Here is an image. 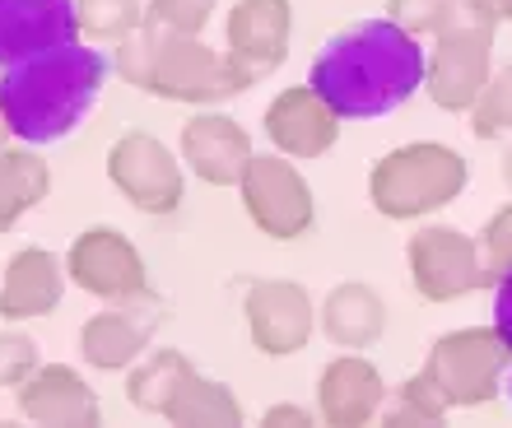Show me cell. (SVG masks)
I'll return each mask as SVG.
<instances>
[{"instance_id":"5","label":"cell","mask_w":512,"mask_h":428,"mask_svg":"<svg viewBox=\"0 0 512 428\" xmlns=\"http://www.w3.org/2000/svg\"><path fill=\"white\" fill-rule=\"evenodd\" d=\"M494 33H499V19L480 0H443V14L433 28L429 80H424L433 107L471 112L494 75Z\"/></svg>"},{"instance_id":"15","label":"cell","mask_w":512,"mask_h":428,"mask_svg":"<svg viewBox=\"0 0 512 428\" xmlns=\"http://www.w3.org/2000/svg\"><path fill=\"white\" fill-rule=\"evenodd\" d=\"M177 154L205 187H238L247 173L252 154V135L243 131V121H233L229 112H210L201 107L196 117H187Z\"/></svg>"},{"instance_id":"34","label":"cell","mask_w":512,"mask_h":428,"mask_svg":"<svg viewBox=\"0 0 512 428\" xmlns=\"http://www.w3.org/2000/svg\"><path fill=\"white\" fill-rule=\"evenodd\" d=\"M10 121H5V107H0V149H5V145H10Z\"/></svg>"},{"instance_id":"10","label":"cell","mask_w":512,"mask_h":428,"mask_svg":"<svg viewBox=\"0 0 512 428\" xmlns=\"http://www.w3.org/2000/svg\"><path fill=\"white\" fill-rule=\"evenodd\" d=\"M66 275L75 289L103 298V303H122V298L149 294V270L145 256L126 238L122 228H84L66 252Z\"/></svg>"},{"instance_id":"29","label":"cell","mask_w":512,"mask_h":428,"mask_svg":"<svg viewBox=\"0 0 512 428\" xmlns=\"http://www.w3.org/2000/svg\"><path fill=\"white\" fill-rule=\"evenodd\" d=\"M480 252H485V266L494 280H499V270L512 266V201L499 205V210L485 219V228H480Z\"/></svg>"},{"instance_id":"25","label":"cell","mask_w":512,"mask_h":428,"mask_svg":"<svg viewBox=\"0 0 512 428\" xmlns=\"http://www.w3.org/2000/svg\"><path fill=\"white\" fill-rule=\"evenodd\" d=\"M80 5V28L94 42H126L145 28V5L140 0H75Z\"/></svg>"},{"instance_id":"33","label":"cell","mask_w":512,"mask_h":428,"mask_svg":"<svg viewBox=\"0 0 512 428\" xmlns=\"http://www.w3.org/2000/svg\"><path fill=\"white\" fill-rule=\"evenodd\" d=\"M480 5H485V10L494 14L499 24H512V0H480Z\"/></svg>"},{"instance_id":"16","label":"cell","mask_w":512,"mask_h":428,"mask_svg":"<svg viewBox=\"0 0 512 428\" xmlns=\"http://www.w3.org/2000/svg\"><path fill=\"white\" fill-rule=\"evenodd\" d=\"M387 401H391L387 377L359 349L336 354L322 368V377H317V415H322V424H336V428L373 424L387 410Z\"/></svg>"},{"instance_id":"23","label":"cell","mask_w":512,"mask_h":428,"mask_svg":"<svg viewBox=\"0 0 512 428\" xmlns=\"http://www.w3.org/2000/svg\"><path fill=\"white\" fill-rule=\"evenodd\" d=\"M163 419H168V424H182V428H196V424H210V428L243 424V401H238L224 382H215V377L191 373L187 382L177 387L173 401H168Z\"/></svg>"},{"instance_id":"4","label":"cell","mask_w":512,"mask_h":428,"mask_svg":"<svg viewBox=\"0 0 512 428\" xmlns=\"http://www.w3.org/2000/svg\"><path fill=\"white\" fill-rule=\"evenodd\" d=\"M466 187H471V163L438 140H415V145L391 149L368 173V201L391 224L429 219V214L447 210Z\"/></svg>"},{"instance_id":"1","label":"cell","mask_w":512,"mask_h":428,"mask_svg":"<svg viewBox=\"0 0 512 428\" xmlns=\"http://www.w3.org/2000/svg\"><path fill=\"white\" fill-rule=\"evenodd\" d=\"M424 80H429L424 38L391 24L387 14L331 33L308 70V84L336 107L340 121L391 117L424 89Z\"/></svg>"},{"instance_id":"35","label":"cell","mask_w":512,"mask_h":428,"mask_svg":"<svg viewBox=\"0 0 512 428\" xmlns=\"http://www.w3.org/2000/svg\"><path fill=\"white\" fill-rule=\"evenodd\" d=\"M499 173H503V182L512 187V145H508V154H503V168H499Z\"/></svg>"},{"instance_id":"18","label":"cell","mask_w":512,"mask_h":428,"mask_svg":"<svg viewBox=\"0 0 512 428\" xmlns=\"http://www.w3.org/2000/svg\"><path fill=\"white\" fill-rule=\"evenodd\" d=\"M19 415L33 419V424L89 428L103 419V405H98L94 387L70 363H42L38 373L19 387Z\"/></svg>"},{"instance_id":"13","label":"cell","mask_w":512,"mask_h":428,"mask_svg":"<svg viewBox=\"0 0 512 428\" xmlns=\"http://www.w3.org/2000/svg\"><path fill=\"white\" fill-rule=\"evenodd\" d=\"M163 321V298L149 289L140 298H122V303H108L103 312L80 326V354L89 368L98 373H126L135 359H145L149 340Z\"/></svg>"},{"instance_id":"28","label":"cell","mask_w":512,"mask_h":428,"mask_svg":"<svg viewBox=\"0 0 512 428\" xmlns=\"http://www.w3.org/2000/svg\"><path fill=\"white\" fill-rule=\"evenodd\" d=\"M42 368L38 340L24 331H0V391H19Z\"/></svg>"},{"instance_id":"11","label":"cell","mask_w":512,"mask_h":428,"mask_svg":"<svg viewBox=\"0 0 512 428\" xmlns=\"http://www.w3.org/2000/svg\"><path fill=\"white\" fill-rule=\"evenodd\" d=\"M243 312H247V335H252L256 354H266V359H289L298 349H308L312 331L322 321L312 294L294 280L247 284Z\"/></svg>"},{"instance_id":"3","label":"cell","mask_w":512,"mask_h":428,"mask_svg":"<svg viewBox=\"0 0 512 428\" xmlns=\"http://www.w3.org/2000/svg\"><path fill=\"white\" fill-rule=\"evenodd\" d=\"M117 75L131 89H145L154 98L187 107H215L243 94L247 80L229 61V52H215L205 38L168 33V28L145 24L126 42H117Z\"/></svg>"},{"instance_id":"27","label":"cell","mask_w":512,"mask_h":428,"mask_svg":"<svg viewBox=\"0 0 512 428\" xmlns=\"http://www.w3.org/2000/svg\"><path fill=\"white\" fill-rule=\"evenodd\" d=\"M215 5L219 0H145V24L201 38L205 24H210V14H215Z\"/></svg>"},{"instance_id":"30","label":"cell","mask_w":512,"mask_h":428,"mask_svg":"<svg viewBox=\"0 0 512 428\" xmlns=\"http://www.w3.org/2000/svg\"><path fill=\"white\" fill-rule=\"evenodd\" d=\"M438 14H443V0H387V19L415 38H433Z\"/></svg>"},{"instance_id":"32","label":"cell","mask_w":512,"mask_h":428,"mask_svg":"<svg viewBox=\"0 0 512 428\" xmlns=\"http://www.w3.org/2000/svg\"><path fill=\"white\" fill-rule=\"evenodd\" d=\"M261 424H266V428H298V424H317V415H312V410H303V405H289V401H284V405H270V410H266V415H261Z\"/></svg>"},{"instance_id":"7","label":"cell","mask_w":512,"mask_h":428,"mask_svg":"<svg viewBox=\"0 0 512 428\" xmlns=\"http://www.w3.org/2000/svg\"><path fill=\"white\" fill-rule=\"evenodd\" d=\"M405 266H410V284L424 303H457V298L494 284L480 238H466L452 224L415 228L405 242Z\"/></svg>"},{"instance_id":"9","label":"cell","mask_w":512,"mask_h":428,"mask_svg":"<svg viewBox=\"0 0 512 428\" xmlns=\"http://www.w3.org/2000/svg\"><path fill=\"white\" fill-rule=\"evenodd\" d=\"M108 182L122 191L140 214H173L187 196L182 163L159 135L126 131L108 149Z\"/></svg>"},{"instance_id":"17","label":"cell","mask_w":512,"mask_h":428,"mask_svg":"<svg viewBox=\"0 0 512 428\" xmlns=\"http://www.w3.org/2000/svg\"><path fill=\"white\" fill-rule=\"evenodd\" d=\"M75 0H0V66H14L33 52L80 42Z\"/></svg>"},{"instance_id":"20","label":"cell","mask_w":512,"mask_h":428,"mask_svg":"<svg viewBox=\"0 0 512 428\" xmlns=\"http://www.w3.org/2000/svg\"><path fill=\"white\" fill-rule=\"evenodd\" d=\"M322 335L336 349H373L387 335V303L373 284L345 280L322 298Z\"/></svg>"},{"instance_id":"2","label":"cell","mask_w":512,"mask_h":428,"mask_svg":"<svg viewBox=\"0 0 512 428\" xmlns=\"http://www.w3.org/2000/svg\"><path fill=\"white\" fill-rule=\"evenodd\" d=\"M108 70V56L84 42L47 47L14 66H0V107H5L14 140L24 145L70 140L103 98Z\"/></svg>"},{"instance_id":"6","label":"cell","mask_w":512,"mask_h":428,"mask_svg":"<svg viewBox=\"0 0 512 428\" xmlns=\"http://www.w3.org/2000/svg\"><path fill=\"white\" fill-rule=\"evenodd\" d=\"M512 363V349L503 335L489 326H461V331L438 335L419 363V373L447 396L452 410H480L503 391V373Z\"/></svg>"},{"instance_id":"21","label":"cell","mask_w":512,"mask_h":428,"mask_svg":"<svg viewBox=\"0 0 512 428\" xmlns=\"http://www.w3.org/2000/svg\"><path fill=\"white\" fill-rule=\"evenodd\" d=\"M52 191V168L33 149H0V233H10L28 210H38Z\"/></svg>"},{"instance_id":"31","label":"cell","mask_w":512,"mask_h":428,"mask_svg":"<svg viewBox=\"0 0 512 428\" xmlns=\"http://www.w3.org/2000/svg\"><path fill=\"white\" fill-rule=\"evenodd\" d=\"M494 331L512 349V266L499 270V280H494Z\"/></svg>"},{"instance_id":"8","label":"cell","mask_w":512,"mask_h":428,"mask_svg":"<svg viewBox=\"0 0 512 428\" xmlns=\"http://www.w3.org/2000/svg\"><path fill=\"white\" fill-rule=\"evenodd\" d=\"M238 191H243L247 219L275 242L308 238L312 224H317V201H312L308 177L298 173L289 154H280V149L275 154H256L247 163Z\"/></svg>"},{"instance_id":"22","label":"cell","mask_w":512,"mask_h":428,"mask_svg":"<svg viewBox=\"0 0 512 428\" xmlns=\"http://www.w3.org/2000/svg\"><path fill=\"white\" fill-rule=\"evenodd\" d=\"M196 373L191 359L182 349H149L145 359H135L126 368V401L140 410V415H163L168 401L177 396V387Z\"/></svg>"},{"instance_id":"24","label":"cell","mask_w":512,"mask_h":428,"mask_svg":"<svg viewBox=\"0 0 512 428\" xmlns=\"http://www.w3.org/2000/svg\"><path fill=\"white\" fill-rule=\"evenodd\" d=\"M466 117H471L475 140H503V135L512 140V61H503L489 75V84L480 89V98H475Z\"/></svg>"},{"instance_id":"19","label":"cell","mask_w":512,"mask_h":428,"mask_svg":"<svg viewBox=\"0 0 512 428\" xmlns=\"http://www.w3.org/2000/svg\"><path fill=\"white\" fill-rule=\"evenodd\" d=\"M66 280V261H56L47 247H19L0 275V317L33 321L56 312V303L66 298Z\"/></svg>"},{"instance_id":"14","label":"cell","mask_w":512,"mask_h":428,"mask_svg":"<svg viewBox=\"0 0 512 428\" xmlns=\"http://www.w3.org/2000/svg\"><path fill=\"white\" fill-rule=\"evenodd\" d=\"M266 140L289 159H322L340 140V112L312 84H289L266 103Z\"/></svg>"},{"instance_id":"12","label":"cell","mask_w":512,"mask_h":428,"mask_svg":"<svg viewBox=\"0 0 512 428\" xmlns=\"http://www.w3.org/2000/svg\"><path fill=\"white\" fill-rule=\"evenodd\" d=\"M289 38H294V5L289 0H238L224 19V52L247 80V89L284 66Z\"/></svg>"},{"instance_id":"26","label":"cell","mask_w":512,"mask_h":428,"mask_svg":"<svg viewBox=\"0 0 512 428\" xmlns=\"http://www.w3.org/2000/svg\"><path fill=\"white\" fill-rule=\"evenodd\" d=\"M447 415H452V405H447V396L424 373L405 377L396 387V396L387 401V410H382L387 424H443Z\"/></svg>"},{"instance_id":"36","label":"cell","mask_w":512,"mask_h":428,"mask_svg":"<svg viewBox=\"0 0 512 428\" xmlns=\"http://www.w3.org/2000/svg\"><path fill=\"white\" fill-rule=\"evenodd\" d=\"M508 401H512V373H508Z\"/></svg>"}]
</instances>
